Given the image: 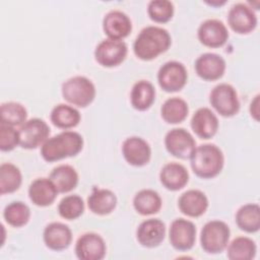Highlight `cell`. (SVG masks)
<instances>
[{
    "label": "cell",
    "instance_id": "obj_1",
    "mask_svg": "<svg viewBox=\"0 0 260 260\" xmlns=\"http://www.w3.org/2000/svg\"><path fill=\"white\" fill-rule=\"evenodd\" d=\"M169 31L162 27L149 25L140 30L133 44V51L137 58L149 61L165 53L171 46Z\"/></svg>",
    "mask_w": 260,
    "mask_h": 260
},
{
    "label": "cell",
    "instance_id": "obj_2",
    "mask_svg": "<svg viewBox=\"0 0 260 260\" xmlns=\"http://www.w3.org/2000/svg\"><path fill=\"white\" fill-rule=\"evenodd\" d=\"M83 147L82 136L75 131H63L48 138L41 147L42 157L49 162L78 154Z\"/></svg>",
    "mask_w": 260,
    "mask_h": 260
},
{
    "label": "cell",
    "instance_id": "obj_3",
    "mask_svg": "<svg viewBox=\"0 0 260 260\" xmlns=\"http://www.w3.org/2000/svg\"><path fill=\"white\" fill-rule=\"evenodd\" d=\"M190 164L194 174L202 179L217 176L224 164L222 151L215 144H201L197 146L190 156Z\"/></svg>",
    "mask_w": 260,
    "mask_h": 260
},
{
    "label": "cell",
    "instance_id": "obj_4",
    "mask_svg": "<svg viewBox=\"0 0 260 260\" xmlns=\"http://www.w3.org/2000/svg\"><path fill=\"white\" fill-rule=\"evenodd\" d=\"M62 95L69 104L85 108L95 98V86L85 76H74L62 84Z\"/></svg>",
    "mask_w": 260,
    "mask_h": 260
},
{
    "label": "cell",
    "instance_id": "obj_5",
    "mask_svg": "<svg viewBox=\"0 0 260 260\" xmlns=\"http://www.w3.org/2000/svg\"><path fill=\"white\" fill-rule=\"evenodd\" d=\"M231 231L229 225L221 220L206 222L200 233L202 249L209 254L221 253L228 246Z\"/></svg>",
    "mask_w": 260,
    "mask_h": 260
},
{
    "label": "cell",
    "instance_id": "obj_6",
    "mask_svg": "<svg viewBox=\"0 0 260 260\" xmlns=\"http://www.w3.org/2000/svg\"><path fill=\"white\" fill-rule=\"evenodd\" d=\"M209 102L222 117H233L240 110L238 93L234 86L228 83H219L214 86L209 94Z\"/></svg>",
    "mask_w": 260,
    "mask_h": 260
},
{
    "label": "cell",
    "instance_id": "obj_7",
    "mask_svg": "<svg viewBox=\"0 0 260 260\" xmlns=\"http://www.w3.org/2000/svg\"><path fill=\"white\" fill-rule=\"evenodd\" d=\"M188 78L186 67L178 61L166 62L157 72V81L159 86L167 92L181 90Z\"/></svg>",
    "mask_w": 260,
    "mask_h": 260
},
{
    "label": "cell",
    "instance_id": "obj_8",
    "mask_svg": "<svg viewBox=\"0 0 260 260\" xmlns=\"http://www.w3.org/2000/svg\"><path fill=\"white\" fill-rule=\"evenodd\" d=\"M165 146L169 153L178 158H190L196 142L193 136L184 128H174L165 137Z\"/></svg>",
    "mask_w": 260,
    "mask_h": 260
},
{
    "label": "cell",
    "instance_id": "obj_9",
    "mask_svg": "<svg viewBox=\"0 0 260 260\" xmlns=\"http://www.w3.org/2000/svg\"><path fill=\"white\" fill-rule=\"evenodd\" d=\"M128 53L127 45L120 40L107 39L102 41L94 50L95 61L104 67L120 65Z\"/></svg>",
    "mask_w": 260,
    "mask_h": 260
},
{
    "label": "cell",
    "instance_id": "obj_10",
    "mask_svg": "<svg viewBox=\"0 0 260 260\" xmlns=\"http://www.w3.org/2000/svg\"><path fill=\"white\" fill-rule=\"evenodd\" d=\"M19 132V145L25 149L37 148L48 139L50 128L39 118H32L21 125Z\"/></svg>",
    "mask_w": 260,
    "mask_h": 260
},
{
    "label": "cell",
    "instance_id": "obj_11",
    "mask_svg": "<svg viewBox=\"0 0 260 260\" xmlns=\"http://www.w3.org/2000/svg\"><path fill=\"white\" fill-rule=\"evenodd\" d=\"M169 239L176 250L188 251L195 244L196 226L188 219L177 218L170 225Z\"/></svg>",
    "mask_w": 260,
    "mask_h": 260
},
{
    "label": "cell",
    "instance_id": "obj_12",
    "mask_svg": "<svg viewBox=\"0 0 260 260\" xmlns=\"http://www.w3.org/2000/svg\"><path fill=\"white\" fill-rule=\"evenodd\" d=\"M106 251L104 239L95 233L81 235L75 244V254L80 260H101L105 257Z\"/></svg>",
    "mask_w": 260,
    "mask_h": 260
},
{
    "label": "cell",
    "instance_id": "obj_13",
    "mask_svg": "<svg viewBox=\"0 0 260 260\" xmlns=\"http://www.w3.org/2000/svg\"><path fill=\"white\" fill-rule=\"evenodd\" d=\"M228 23L238 34H249L257 26V16L247 4L237 3L229 10Z\"/></svg>",
    "mask_w": 260,
    "mask_h": 260
},
{
    "label": "cell",
    "instance_id": "obj_14",
    "mask_svg": "<svg viewBox=\"0 0 260 260\" xmlns=\"http://www.w3.org/2000/svg\"><path fill=\"white\" fill-rule=\"evenodd\" d=\"M198 39L201 44L209 48H219L229 39V31L222 21L218 19H207L198 27Z\"/></svg>",
    "mask_w": 260,
    "mask_h": 260
},
{
    "label": "cell",
    "instance_id": "obj_15",
    "mask_svg": "<svg viewBox=\"0 0 260 260\" xmlns=\"http://www.w3.org/2000/svg\"><path fill=\"white\" fill-rule=\"evenodd\" d=\"M122 153L125 160L134 167L146 165L151 156L149 144L141 137L131 136L124 140L122 144Z\"/></svg>",
    "mask_w": 260,
    "mask_h": 260
},
{
    "label": "cell",
    "instance_id": "obj_16",
    "mask_svg": "<svg viewBox=\"0 0 260 260\" xmlns=\"http://www.w3.org/2000/svg\"><path fill=\"white\" fill-rule=\"evenodd\" d=\"M194 68L200 78L213 81L223 75L225 71V61L221 56L215 53H204L196 59Z\"/></svg>",
    "mask_w": 260,
    "mask_h": 260
},
{
    "label": "cell",
    "instance_id": "obj_17",
    "mask_svg": "<svg viewBox=\"0 0 260 260\" xmlns=\"http://www.w3.org/2000/svg\"><path fill=\"white\" fill-rule=\"evenodd\" d=\"M166 236V225L158 218H149L142 221L136 230L138 243L146 248H154L161 244Z\"/></svg>",
    "mask_w": 260,
    "mask_h": 260
},
{
    "label": "cell",
    "instance_id": "obj_18",
    "mask_svg": "<svg viewBox=\"0 0 260 260\" xmlns=\"http://www.w3.org/2000/svg\"><path fill=\"white\" fill-rule=\"evenodd\" d=\"M103 29L112 40L126 38L132 30V23L129 16L120 10L109 11L103 19Z\"/></svg>",
    "mask_w": 260,
    "mask_h": 260
},
{
    "label": "cell",
    "instance_id": "obj_19",
    "mask_svg": "<svg viewBox=\"0 0 260 260\" xmlns=\"http://www.w3.org/2000/svg\"><path fill=\"white\" fill-rule=\"evenodd\" d=\"M45 245L54 251L67 249L72 241V232L68 225L62 222L49 223L43 233Z\"/></svg>",
    "mask_w": 260,
    "mask_h": 260
},
{
    "label": "cell",
    "instance_id": "obj_20",
    "mask_svg": "<svg viewBox=\"0 0 260 260\" xmlns=\"http://www.w3.org/2000/svg\"><path fill=\"white\" fill-rule=\"evenodd\" d=\"M191 128L198 137L209 139L217 132L218 119L210 109L200 108L192 116Z\"/></svg>",
    "mask_w": 260,
    "mask_h": 260
},
{
    "label": "cell",
    "instance_id": "obj_21",
    "mask_svg": "<svg viewBox=\"0 0 260 260\" xmlns=\"http://www.w3.org/2000/svg\"><path fill=\"white\" fill-rule=\"evenodd\" d=\"M178 206L182 213L190 217L202 215L208 207V199L200 190H188L184 192L178 200Z\"/></svg>",
    "mask_w": 260,
    "mask_h": 260
},
{
    "label": "cell",
    "instance_id": "obj_22",
    "mask_svg": "<svg viewBox=\"0 0 260 260\" xmlns=\"http://www.w3.org/2000/svg\"><path fill=\"white\" fill-rule=\"evenodd\" d=\"M58 191L49 178H38L31 182L28 187V196L31 202L41 207L51 205L56 197Z\"/></svg>",
    "mask_w": 260,
    "mask_h": 260
},
{
    "label": "cell",
    "instance_id": "obj_23",
    "mask_svg": "<svg viewBox=\"0 0 260 260\" xmlns=\"http://www.w3.org/2000/svg\"><path fill=\"white\" fill-rule=\"evenodd\" d=\"M160 183L171 191H178L184 188L189 181L187 169L178 162L166 164L159 173Z\"/></svg>",
    "mask_w": 260,
    "mask_h": 260
},
{
    "label": "cell",
    "instance_id": "obj_24",
    "mask_svg": "<svg viewBox=\"0 0 260 260\" xmlns=\"http://www.w3.org/2000/svg\"><path fill=\"white\" fill-rule=\"evenodd\" d=\"M87 205L91 212L99 215L111 213L117 205V197L109 189H93L87 198Z\"/></svg>",
    "mask_w": 260,
    "mask_h": 260
},
{
    "label": "cell",
    "instance_id": "obj_25",
    "mask_svg": "<svg viewBox=\"0 0 260 260\" xmlns=\"http://www.w3.org/2000/svg\"><path fill=\"white\" fill-rule=\"evenodd\" d=\"M49 179L55 185L58 193L70 192L78 184V174L69 165H61L54 168Z\"/></svg>",
    "mask_w": 260,
    "mask_h": 260
},
{
    "label": "cell",
    "instance_id": "obj_26",
    "mask_svg": "<svg viewBox=\"0 0 260 260\" xmlns=\"http://www.w3.org/2000/svg\"><path fill=\"white\" fill-rule=\"evenodd\" d=\"M155 100V88L151 82L147 80H139L134 83L130 101L134 109L138 111H145L151 107Z\"/></svg>",
    "mask_w": 260,
    "mask_h": 260
},
{
    "label": "cell",
    "instance_id": "obj_27",
    "mask_svg": "<svg viewBox=\"0 0 260 260\" xmlns=\"http://www.w3.org/2000/svg\"><path fill=\"white\" fill-rule=\"evenodd\" d=\"M236 223L246 233H256L260 229V207L257 203L241 206L236 213Z\"/></svg>",
    "mask_w": 260,
    "mask_h": 260
},
{
    "label": "cell",
    "instance_id": "obj_28",
    "mask_svg": "<svg viewBox=\"0 0 260 260\" xmlns=\"http://www.w3.org/2000/svg\"><path fill=\"white\" fill-rule=\"evenodd\" d=\"M133 206L135 210L142 215L154 214L161 208V198L154 190L142 189L135 194Z\"/></svg>",
    "mask_w": 260,
    "mask_h": 260
},
{
    "label": "cell",
    "instance_id": "obj_29",
    "mask_svg": "<svg viewBox=\"0 0 260 260\" xmlns=\"http://www.w3.org/2000/svg\"><path fill=\"white\" fill-rule=\"evenodd\" d=\"M189 108L187 103L181 98L168 99L160 108L161 118L169 124H178L183 122L188 116Z\"/></svg>",
    "mask_w": 260,
    "mask_h": 260
},
{
    "label": "cell",
    "instance_id": "obj_30",
    "mask_svg": "<svg viewBox=\"0 0 260 260\" xmlns=\"http://www.w3.org/2000/svg\"><path fill=\"white\" fill-rule=\"evenodd\" d=\"M51 122L60 129L75 127L80 121V113L73 107L59 104L51 112Z\"/></svg>",
    "mask_w": 260,
    "mask_h": 260
},
{
    "label": "cell",
    "instance_id": "obj_31",
    "mask_svg": "<svg viewBox=\"0 0 260 260\" xmlns=\"http://www.w3.org/2000/svg\"><path fill=\"white\" fill-rule=\"evenodd\" d=\"M257 246L248 237H237L228 246V258L231 260H251L255 257Z\"/></svg>",
    "mask_w": 260,
    "mask_h": 260
},
{
    "label": "cell",
    "instance_id": "obj_32",
    "mask_svg": "<svg viewBox=\"0 0 260 260\" xmlns=\"http://www.w3.org/2000/svg\"><path fill=\"white\" fill-rule=\"evenodd\" d=\"M21 182V173L15 165L4 162L0 166V193L2 195L18 190Z\"/></svg>",
    "mask_w": 260,
    "mask_h": 260
},
{
    "label": "cell",
    "instance_id": "obj_33",
    "mask_svg": "<svg viewBox=\"0 0 260 260\" xmlns=\"http://www.w3.org/2000/svg\"><path fill=\"white\" fill-rule=\"evenodd\" d=\"M5 221L14 228H20L27 223L30 217L29 207L21 201H13L6 205L3 211Z\"/></svg>",
    "mask_w": 260,
    "mask_h": 260
},
{
    "label": "cell",
    "instance_id": "obj_34",
    "mask_svg": "<svg viewBox=\"0 0 260 260\" xmlns=\"http://www.w3.org/2000/svg\"><path fill=\"white\" fill-rule=\"evenodd\" d=\"M1 123L12 127L19 126L26 122V109L19 103L9 102L1 105L0 108Z\"/></svg>",
    "mask_w": 260,
    "mask_h": 260
},
{
    "label": "cell",
    "instance_id": "obj_35",
    "mask_svg": "<svg viewBox=\"0 0 260 260\" xmlns=\"http://www.w3.org/2000/svg\"><path fill=\"white\" fill-rule=\"evenodd\" d=\"M84 210V202L78 195L65 196L58 205V212L61 217L72 220L79 217Z\"/></svg>",
    "mask_w": 260,
    "mask_h": 260
},
{
    "label": "cell",
    "instance_id": "obj_36",
    "mask_svg": "<svg viewBox=\"0 0 260 260\" xmlns=\"http://www.w3.org/2000/svg\"><path fill=\"white\" fill-rule=\"evenodd\" d=\"M147 13L155 22H168L174 14V5L168 0H152L148 3Z\"/></svg>",
    "mask_w": 260,
    "mask_h": 260
},
{
    "label": "cell",
    "instance_id": "obj_37",
    "mask_svg": "<svg viewBox=\"0 0 260 260\" xmlns=\"http://www.w3.org/2000/svg\"><path fill=\"white\" fill-rule=\"evenodd\" d=\"M19 144V132L14 127L0 123V149L10 151Z\"/></svg>",
    "mask_w": 260,
    "mask_h": 260
},
{
    "label": "cell",
    "instance_id": "obj_38",
    "mask_svg": "<svg viewBox=\"0 0 260 260\" xmlns=\"http://www.w3.org/2000/svg\"><path fill=\"white\" fill-rule=\"evenodd\" d=\"M250 113H251V116L256 120L258 121L259 120V94H257L254 100L251 102V105H250Z\"/></svg>",
    "mask_w": 260,
    "mask_h": 260
}]
</instances>
